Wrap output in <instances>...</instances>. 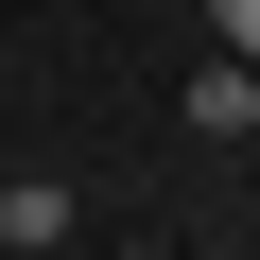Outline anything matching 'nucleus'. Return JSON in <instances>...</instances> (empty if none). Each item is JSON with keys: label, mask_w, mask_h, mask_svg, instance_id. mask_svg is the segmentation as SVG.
Returning <instances> with one entry per match:
<instances>
[{"label": "nucleus", "mask_w": 260, "mask_h": 260, "mask_svg": "<svg viewBox=\"0 0 260 260\" xmlns=\"http://www.w3.org/2000/svg\"><path fill=\"white\" fill-rule=\"evenodd\" d=\"M174 121H191V139H260V52H208L174 87Z\"/></svg>", "instance_id": "obj_1"}, {"label": "nucleus", "mask_w": 260, "mask_h": 260, "mask_svg": "<svg viewBox=\"0 0 260 260\" xmlns=\"http://www.w3.org/2000/svg\"><path fill=\"white\" fill-rule=\"evenodd\" d=\"M208 35H225V52H260V0H208Z\"/></svg>", "instance_id": "obj_2"}]
</instances>
